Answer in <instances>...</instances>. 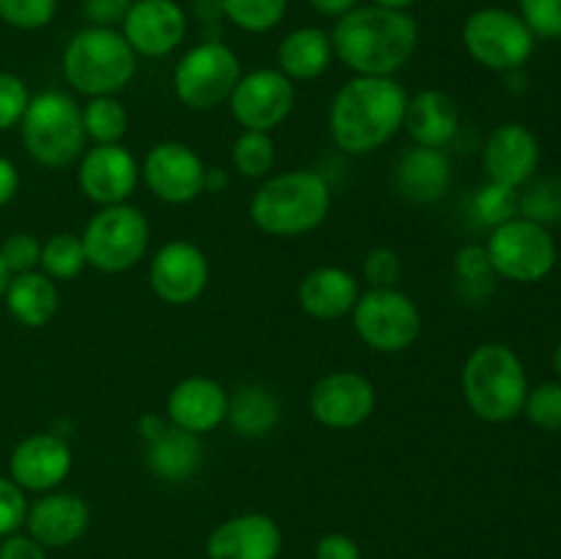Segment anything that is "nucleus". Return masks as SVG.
<instances>
[{
    "mask_svg": "<svg viewBox=\"0 0 561 559\" xmlns=\"http://www.w3.org/2000/svg\"><path fill=\"white\" fill-rule=\"evenodd\" d=\"M334 55L359 77H394L420 47V25L409 11L356 5L337 16Z\"/></svg>",
    "mask_w": 561,
    "mask_h": 559,
    "instance_id": "1",
    "label": "nucleus"
},
{
    "mask_svg": "<svg viewBox=\"0 0 561 559\" xmlns=\"http://www.w3.org/2000/svg\"><path fill=\"white\" fill-rule=\"evenodd\" d=\"M409 93L394 77H351L332 99L329 135L345 153H370L403 129Z\"/></svg>",
    "mask_w": 561,
    "mask_h": 559,
    "instance_id": "2",
    "label": "nucleus"
},
{
    "mask_svg": "<svg viewBox=\"0 0 561 559\" xmlns=\"http://www.w3.org/2000/svg\"><path fill=\"white\" fill-rule=\"evenodd\" d=\"M332 208L329 181L316 170L268 175L250 201V219L261 233L294 239L321 228Z\"/></svg>",
    "mask_w": 561,
    "mask_h": 559,
    "instance_id": "3",
    "label": "nucleus"
},
{
    "mask_svg": "<svg viewBox=\"0 0 561 559\" xmlns=\"http://www.w3.org/2000/svg\"><path fill=\"white\" fill-rule=\"evenodd\" d=\"M460 387L471 414L499 425L524 414L529 378L524 362L510 345L482 343L466 356Z\"/></svg>",
    "mask_w": 561,
    "mask_h": 559,
    "instance_id": "4",
    "label": "nucleus"
},
{
    "mask_svg": "<svg viewBox=\"0 0 561 559\" xmlns=\"http://www.w3.org/2000/svg\"><path fill=\"white\" fill-rule=\"evenodd\" d=\"M60 69L82 96H115L135 77L137 55L121 31L88 25L69 38Z\"/></svg>",
    "mask_w": 561,
    "mask_h": 559,
    "instance_id": "5",
    "label": "nucleus"
},
{
    "mask_svg": "<svg viewBox=\"0 0 561 559\" xmlns=\"http://www.w3.org/2000/svg\"><path fill=\"white\" fill-rule=\"evenodd\" d=\"M20 129L25 151L47 170L77 162L88 140L82 129V107L64 91H42L31 96Z\"/></svg>",
    "mask_w": 561,
    "mask_h": 559,
    "instance_id": "6",
    "label": "nucleus"
},
{
    "mask_svg": "<svg viewBox=\"0 0 561 559\" xmlns=\"http://www.w3.org/2000/svg\"><path fill=\"white\" fill-rule=\"evenodd\" d=\"M88 266L104 274H121L135 269L146 258L151 241V225L140 208L129 203L102 206L82 230Z\"/></svg>",
    "mask_w": 561,
    "mask_h": 559,
    "instance_id": "7",
    "label": "nucleus"
},
{
    "mask_svg": "<svg viewBox=\"0 0 561 559\" xmlns=\"http://www.w3.org/2000/svg\"><path fill=\"white\" fill-rule=\"evenodd\" d=\"M463 47L480 66L491 71H518L529 64L535 53V33L520 14L499 5H485L466 16Z\"/></svg>",
    "mask_w": 561,
    "mask_h": 559,
    "instance_id": "8",
    "label": "nucleus"
},
{
    "mask_svg": "<svg viewBox=\"0 0 561 559\" xmlns=\"http://www.w3.org/2000/svg\"><path fill=\"white\" fill-rule=\"evenodd\" d=\"M241 60L225 42H201L181 55L173 69V91L190 110H217L228 104L241 80Z\"/></svg>",
    "mask_w": 561,
    "mask_h": 559,
    "instance_id": "9",
    "label": "nucleus"
},
{
    "mask_svg": "<svg viewBox=\"0 0 561 559\" xmlns=\"http://www.w3.org/2000/svg\"><path fill=\"white\" fill-rule=\"evenodd\" d=\"M351 318L362 343L378 354L409 351L422 332L420 307L398 288H367L356 299Z\"/></svg>",
    "mask_w": 561,
    "mask_h": 559,
    "instance_id": "10",
    "label": "nucleus"
},
{
    "mask_svg": "<svg viewBox=\"0 0 561 559\" xmlns=\"http://www.w3.org/2000/svg\"><path fill=\"white\" fill-rule=\"evenodd\" d=\"M485 247L493 274L520 285L540 283L557 266V241L551 230L526 217H515L493 228Z\"/></svg>",
    "mask_w": 561,
    "mask_h": 559,
    "instance_id": "11",
    "label": "nucleus"
},
{
    "mask_svg": "<svg viewBox=\"0 0 561 559\" xmlns=\"http://www.w3.org/2000/svg\"><path fill=\"white\" fill-rule=\"evenodd\" d=\"M228 104L241 129L272 135L294 110L296 82H290L279 69H252L236 82Z\"/></svg>",
    "mask_w": 561,
    "mask_h": 559,
    "instance_id": "12",
    "label": "nucleus"
},
{
    "mask_svg": "<svg viewBox=\"0 0 561 559\" xmlns=\"http://www.w3.org/2000/svg\"><path fill=\"white\" fill-rule=\"evenodd\" d=\"M140 179L157 201L184 206L203 195L206 164H203L201 153L186 142L162 140L142 159Z\"/></svg>",
    "mask_w": 561,
    "mask_h": 559,
    "instance_id": "13",
    "label": "nucleus"
},
{
    "mask_svg": "<svg viewBox=\"0 0 561 559\" xmlns=\"http://www.w3.org/2000/svg\"><path fill=\"white\" fill-rule=\"evenodd\" d=\"M376 387L356 370H332L310 389V414L329 431H354L376 411Z\"/></svg>",
    "mask_w": 561,
    "mask_h": 559,
    "instance_id": "14",
    "label": "nucleus"
},
{
    "mask_svg": "<svg viewBox=\"0 0 561 559\" xmlns=\"http://www.w3.org/2000/svg\"><path fill=\"white\" fill-rule=\"evenodd\" d=\"M211 280V263L206 252L186 239L159 247L148 266L151 290L170 307H186L203 296Z\"/></svg>",
    "mask_w": 561,
    "mask_h": 559,
    "instance_id": "15",
    "label": "nucleus"
},
{
    "mask_svg": "<svg viewBox=\"0 0 561 559\" xmlns=\"http://www.w3.org/2000/svg\"><path fill=\"white\" fill-rule=\"evenodd\" d=\"M140 181V164L121 142L113 146H93L82 151L77 168V184L82 195L96 206H118L126 203Z\"/></svg>",
    "mask_w": 561,
    "mask_h": 559,
    "instance_id": "16",
    "label": "nucleus"
},
{
    "mask_svg": "<svg viewBox=\"0 0 561 559\" xmlns=\"http://www.w3.org/2000/svg\"><path fill=\"white\" fill-rule=\"evenodd\" d=\"M75 466L69 442L60 433H31L11 449L9 477L22 491H55Z\"/></svg>",
    "mask_w": 561,
    "mask_h": 559,
    "instance_id": "17",
    "label": "nucleus"
},
{
    "mask_svg": "<svg viewBox=\"0 0 561 559\" xmlns=\"http://www.w3.org/2000/svg\"><path fill=\"white\" fill-rule=\"evenodd\" d=\"M121 33L146 58H164L186 36V14L175 0H135L121 22Z\"/></svg>",
    "mask_w": 561,
    "mask_h": 559,
    "instance_id": "18",
    "label": "nucleus"
},
{
    "mask_svg": "<svg viewBox=\"0 0 561 559\" xmlns=\"http://www.w3.org/2000/svg\"><path fill=\"white\" fill-rule=\"evenodd\" d=\"M482 168L488 181L520 190L540 168V140L524 124H502L488 135L482 148Z\"/></svg>",
    "mask_w": 561,
    "mask_h": 559,
    "instance_id": "19",
    "label": "nucleus"
},
{
    "mask_svg": "<svg viewBox=\"0 0 561 559\" xmlns=\"http://www.w3.org/2000/svg\"><path fill=\"white\" fill-rule=\"evenodd\" d=\"M283 551L279 524L266 513H241L222 521L206 540L208 559H277Z\"/></svg>",
    "mask_w": 561,
    "mask_h": 559,
    "instance_id": "20",
    "label": "nucleus"
},
{
    "mask_svg": "<svg viewBox=\"0 0 561 559\" xmlns=\"http://www.w3.org/2000/svg\"><path fill=\"white\" fill-rule=\"evenodd\" d=\"M91 524V510L85 499L69 491H47L27 504V535L44 548L75 546Z\"/></svg>",
    "mask_w": 561,
    "mask_h": 559,
    "instance_id": "21",
    "label": "nucleus"
},
{
    "mask_svg": "<svg viewBox=\"0 0 561 559\" xmlns=\"http://www.w3.org/2000/svg\"><path fill=\"white\" fill-rule=\"evenodd\" d=\"M164 417L186 433H211L228 417V389L208 376H186L170 389Z\"/></svg>",
    "mask_w": 561,
    "mask_h": 559,
    "instance_id": "22",
    "label": "nucleus"
},
{
    "mask_svg": "<svg viewBox=\"0 0 561 559\" xmlns=\"http://www.w3.org/2000/svg\"><path fill=\"white\" fill-rule=\"evenodd\" d=\"M453 184V162L444 148L414 146L398 159L394 168V190L411 203H438Z\"/></svg>",
    "mask_w": 561,
    "mask_h": 559,
    "instance_id": "23",
    "label": "nucleus"
},
{
    "mask_svg": "<svg viewBox=\"0 0 561 559\" xmlns=\"http://www.w3.org/2000/svg\"><path fill=\"white\" fill-rule=\"evenodd\" d=\"M359 294V280L343 266H318L305 274L296 299L301 310L316 321H340L351 316Z\"/></svg>",
    "mask_w": 561,
    "mask_h": 559,
    "instance_id": "24",
    "label": "nucleus"
},
{
    "mask_svg": "<svg viewBox=\"0 0 561 559\" xmlns=\"http://www.w3.org/2000/svg\"><path fill=\"white\" fill-rule=\"evenodd\" d=\"M403 129L409 132L414 146L447 148L460 129L458 102L438 88L416 91L405 104Z\"/></svg>",
    "mask_w": 561,
    "mask_h": 559,
    "instance_id": "25",
    "label": "nucleus"
},
{
    "mask_svg": "<svg viewBox=\"0 0 561 559\" xmlns=\"http://www.w3.org/2000/svg\"><path fill=\"white\" fill-rule=\"evenodd\" d=\"M332 33L321 27H296L279 42L277 69L290 82H312L332 66Z\"/></svg>",
    "mask_w": 561,
    "mask_h": 559,
    "instance_id": "26",
    "label": "nucleus"
},
{
    "mask_svg": "<svg viewBox=\"0 0 561 559\" xmlns=\"http://www.w3.org/2000/svg\"><path fill=\"white\" fill-rule=\"evenodd\" d=\"M3 301L16 323L27 329H42L53 321L60 307L58 283L49 280L44 272H38V269L36 272L14 274L9 280Z\"/></svg>",
    "mask_w": 561,
    "mask_h": 559,
    "instance_id": "27",
    "label": "nucleus"
},
{
    "mask_svg": "<svg viewBox=\"0 0 561 559\" xmlns=\"http://www.w3.org/2000/svg\"><path fill=\"white\" fill-rule=\"evenodd\" d=\"M203 464L201 436L170 425L162 436L146 444V466L164 482H186Z\"/></svg>",
    "mask_w": 561,
    "mask_h": 559,
    "instance_id": "28",
    "label": "nucleus"
},
{
    "mask_svg": "<svg viewBox=\"0 0 561 559\" xmlns=\"http://www.w3.org/2000/svg\"><path fill=\"white\" fill-rule=\"evenodd\" d=\"M225 422L241 438H266L279 422L277 395L263 384H241L233 395H228Z\"/></svg>",
    "mask_w": 561,
    "mask_h": 559,
    "instance_id": "29",
    "label": "nucleus"
},
{
    "mask_svg": "<svg viewBox=\"0 0 561 559\" xmlns=\"http://www.w3.org/2000/svg\"><path fill=\"white\" fill-rule=\"evenodd\" d=\"M82 129L93 146H113L129 129V113L118 96H93L82 104Z\"/></svg>",
    "mask_w": 561,
    "mask_h": 559,
    "instance_id": "30",
    "label": "nucleus"
},
{
    "mask_svg": "<svg viewBox=\"0 0 561 559\" xmlns=\"http://www.w3.org/2000/svg\"><path fill=\"white\" fill-rule=\"evenodd\" d=\"M38 266L55 283H64V280H75L82 269L88 266L85 247L77 233H53L42 244V258H38Z\"/></svg>",
    "mask_w": 561,
    "mask_h": 559,
    "instance_id": "31",
    "label": "nucleus"
},
{
    "mask_svg": "<svg viewBox=\"0 0 561 559\" xmlns=\"http://www.w3.org/2000/svg\"><path fill=\"white\" fill-rule=\"evenodd\" d=\"M230 159H233L236 173L244 179H268L277 162V148L268 132L241 129V135L233 140Z\"/></svg>",
    "mask_w": 561,
    "mask_h": 559,
    "instance_id": "32",
    "label": "nucleus"
},
{
    "mask_svg": "<svg viewBox=\"0 0 561 559\" xmlns=\"http://www.w3.org/2000/svg\"><path fill=\"white\" fill-rule=\"evenodd\" d=\"M225 20L244 33H268L283 22L288 0H219Z\"/></svg>",
    "mask_w": 561,
    "mask_h": 559,
    "instance_id": "33",
    "label": "nucleus"
},
{
    "mask_svg": "<svg viewBox=\"0 0 561 559\" xmlns=\"http://www.w3.org/2000/svg\"><path fill=\"white\" fill-rule=\"evenodd\" d=\"M471 214L485 228H499V225L520 217V192L515 186L488 181L485 186H480L474 201H471Z\"/></svg>",
    "mask_w": 561,
    "mask_h": 559,
    "instance_id": "34",
    "label": "nucleus"
},
{
    "mask_svg": "<svg viewBox=\"0 0 561 559\" xmlns=\"http://www.w3.org/2000/svg\"><path fill=\"white\" fill-rule=\"evenodd\" d=\"M520 217L531 223H559L561 219V179H540L520 195Z\"/></svg>",
    "mask_w": 561,
    "mask_h": 559,
    "instance_id": "35",
    "label": "nucleus"
},
{
    "mask_svg": "<svg viewBox=\"0 0 561 559\" xmlns=\"http://www.w3.org/2000/svg\"><path fill=\"white\" fill-rule=\"evenodd\" d=\"M58 0H0V20L16 31H42L55 20Z\"/></svg>",
    "mask_w": 561,
    "mask_h": 559,
    "instance_id": "36",
    "label": "nucleus"
},
{
    "mask_svg": "<svg viewBox=\"0 0 561 559\" xmlns=\"http://www.w3.org/2000/svg\"><path fill=\"white\" fill-rule=\"evenodd\" d=\"M524 414L542 431H561V381H546L529 389Z\"/></svg>",
    "mask_w": 561,
    "mask_h": 559,
    "instance_id": "37",
    "label": "nucleus"
},
{
    "mask_svg": "<svg viewBox=\"0 0 561 559\" xmlns=\"http://www.w3.org/2000/svg\"><path fill=\"white\" fill-rule=\"evenodd\" d=\"M362 274L370 288H398L403 277V261L392 247H373L362 263Z\"/></svg>",
    "mask_w": 561,
    "mask_h": 559,
    "instance_id": "38",
    "label": "nucleus"
},
{
    "mask_svg": "<svg viewBox=\"0 0 561 559\" xmlns=\"http://www.w3.org/2000/svg\"><path fill=\"white\" fill-rule=\"evenodd\" d=\"M518 5L535 38H561V0H518Z\"/></svg>",
    "mask_w": 561,
    "mask_h": 559,
    "instance_id": "39",
    "label": "nucleus"
},
{
    "mask_svg": "<svg viewBox=\"0 0 561 559\" xmlns=\"http://www.w3.org/2000/svg\"><path fill=\"white\" fill-rule=\"evenodd\" d=\"M0 258H3L9 274H25L36 272L38 258H42V241L31 233H11L9 239L0 244Z\"/></svg>",
    "mask_w": 561,
    "mask_h": 559,
    "instance_id": "40",
    "label": "nucleus"
},
{
    "mask_svg": "<svg viewBox=\"0 0 561 559\" xmlns=\"http://www.w3.org/2000/svg\"><path fill=\"white\" fill-rule=\"evenodd\" d=\"M31 93H27L25 82L11 71H0V132H9L16 126L25 115Z\"/></svg>",
    "mask_w": 561,
    "mask_h": 559,
    "instance_id": "41",
    "label": "nucleus"
},
{
    "mask_svg": "<svg viewBox=\"0 0 561 559\" xmlns=\"http://www.w3.org/2000/svg\"><path fill=\"white\" fill-rule=\"evenodd\" d=\"M27 499L25 491L11 477H0V537H9L25 526Z\"/></svg>",
    "mask_w": 561,
    "mask_h": 559,
    "instance_id": "42",
    "label": "nucleus"
},
{
    "mask_svg": "<svg viewBox=\"0 0 561 559\" xmlns=\"http://www.w3.org/2000/svg\"><path fill=\"white\" fill-rule=\"evenodd\" d=\"M455 274L463 283H485L493 274L491 255H488L485 244H466L455 252Z\"/></svg>",
    "mask_w": 561,
    "mask_h": 559,
    "instance_id": "43",
    "label": "nucleus"
},
{
    "mask_svg": "<svg viewBox=\"0 0 561 559\" xmlns=\"http://www.w3.org/2000/svg\"><path fill=\"white\" fill-rule=\"evenodd\" d=\"M131 3H135V0H82V16H85L91 25L115 27L124 22Z\"/></svg>",
    "mask_w": 561,
    "mask_h": 559,
    "instance_id": "44",
    "label": "nucleus"
},
{
    "mask_svg": "<svg viewBox=\"0 0 561 559\" xmlns=\"http://www.w3.org/2000/svg\"><path fill=\"white\" fill-rule=\"evenodd\" d=\"M316 559H362V548L343 532H329L318 540Z\"/></svg>",
    "mask_w": 561,
    "mask_h": 559,
    "instance_id": "45",
    "label": "nucleus"
},
{
    "mask_svg": "<svg viewBox=\"0 0 561 559\" xmlns=\"http://www.w3.org/2000/svg\"><path fill=\"white\" fill-rule=\"evenodd\" d=\"M0 559H47V548L38 546L31 535L14 532L0 543Z\"/></svg>",
    "mask_w": 561,
    "mask_h": 559,
    "instance_id": "46",
    "label": "nucleus"
},
{
    "mask_svg": "<svg viewBox=\"0 0 561 559\" xmlns=\"http://www.w3.org/2000/svg\"><path fill=\"white\" fill-rule=\"evenodd\" d=\"M16 190H20V173H16L14 162L0 157V208L14 201Z\"/></svg>",
    "mask_w": 561,
    "mask_h": 559,
    "instance_id": "47",
    "label": "nucleus"
},
{
    "mask_svg": "<svg viewBox=\"0 0 561 559\" xmlns=\"http://www.w3.org/2000/svg\"><path fill=\"white\" fill-rule=\"evenodd\" d=\"M170 427L168 417L164 414H142L140 420H137V433L142 436V442H153L157 436H162L164 431Z\"/></svg>",
    "mask_w": 561,
    "mask_h": 559,
    "instance_id": "48",
    "label": "nucleus"
},
{
    "mask_svg": "<svg viewBox=\"0 0 561 559\" xmlns=\"http://www.w3.org/2000/svg\"><path fill=\"white\" fill-rule=\"evenodd\" d=\"M312 9L323 16H343L359 5V0H310Z\"/></svg>",
    "mask_w": 561,
    "mask_h": 559,
    "instance_id": "49",
    "label": "nucleus"
},
{
    "mask_svg": "<svg viewBox=\"0 0 561 559\" xmlns=\"http://www.w3.org/2000/svg\"><path fill=\"white\" fill-rule=\"evenodd\" d=\"M230 184V175L225 168H206V184H203V192H225Z\"/></svg>",
    "mask_w": 561,
    "mask_h": 559,
    "instance_id": "50",
    "label": "nucleus"
},
{
    "mask_svg": "<svg viewBox=\"0 0 561 559\" xmlns=\"http://www.w3.org/2000/svg\"><path fill=\"white\" fill-rule=\"evenodd\" d=\"M197 14L203 20H214V16H222V5L219 0H197Z\"/></svg>",
    "mask_w": 561,
    "mask_h": 559,
    "instance_id": "51",
    "label": "nucleus"
},
{
    "mask_svg": "<svg viewBox=\"0 0 561 559\" xmlns=\"http://www.w3.org/2000/svg\"><path fill=\"white\" fill-rule=\"evenodd\" d=\"M416 0H373V5H381V9H394V11H409V5H414Z\"/></svg>",
    "mask_w": 561,
    "mask_h": 559,
    "instance_id": "52",
    "label": "nucleus"
},
{
    "mask_svg": "<svg viewBox=\"0 0 561 559\" xmlns=\"http://www.w3.org/2000/svg\"><path fill=\"white\" fill-rule=\"evenodd\" d=\"M9 280H11V274H9V269H5L3 258H0V301H3L5 288H9Z\"/></svg>",
    "mask_w": 561,
    "mask_h": 559,
    "instance_id": "53",
    "label": "nucleus"
},
{
    "mask_svg": "<svg viewBox=\"0 0 561 559\" xmlns=\"http://www.w3.org/2000/svg\"><path fill=\"white\" fill-rule=\"evenodd\" d=\"M553 367H557V376L561 378V343L557 345V354H553Z\"/></svg>",
    "mask_w": 561,
    "mask_h": 559,
    "instance_id": "54",
    "label": "nucleus"
}]
</instances>
